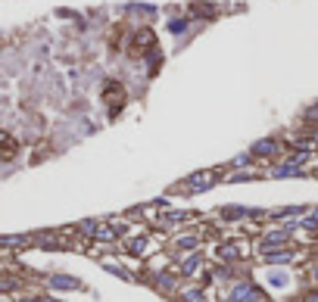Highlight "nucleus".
Listing matches in <instances>:
<instances>
[{
  "label": "nucleus",
  "instance_id": "1",
  "mask_svg": "<svg viewBox=\"0 0 318 302\" xmlns=\"http://www.w3.org/2000/svg\"><path fill=\"white\" fill-rule=\"evenodd\" d=\"M16 153H19V143H16V137H13V134H7V131H0V162L13 159Z\"/></svg>",
  "mask_w": 318,
  "mask_h": 302
},
{
  "label": "nucleus",
  "instance_id": "2",
  "mask_svg": "<svg viewBox=\"0 0 318 302\" xmlns=\"http://www.w3.org/2000/svg\"><path fill=\"white\" fill-rule=\"evenodd\" d=\"M256 296H259V293H256L253 287H237L231 299H234V302H256Z\"/></svg>",
  "mask_w": 318,
  "mask_h": 302
},
{
  "label": "nucleus",
  "instance_id": "3",
  "mask_svg": "<svg viewBox=\"0 0 318 302\" xmlns=\"http://www.w3.org/2000/svg\"><path fill=\"white\" fill-rule=\"evenodd\" d=\"M212 184V175H203V178H193L190 181V187H196V190H203V187H209Z\"/></svg>",
  "mask_w": 318,
  "mask_h": 302
},
{
  "label": "nucleus",
  "instance_id": "4",
  "mask_svg": "<svg viewBox=\"0 0 318 302\" xmlns=\"http://www.w3.org/2000/svg\"><path fill=\"white\" fill-rule=\"evenodd\" d=\"M312 302H318V299H312Z\"/></svg>",
  "mask_w": 318,
  "mask_h": 302
}]
</instances>
